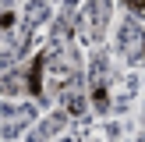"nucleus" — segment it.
Masks as SVG:
<instances>
[{"label": "nucleus", "instance_id": "1", "mask_svg": "<svg viewBox=\"0 0 145 142\" xmlns=\"http://www.w3.org/2000/svg\"><path fill=\"white\" fill-rule=\"evenodd\" d=\"M117 50H120V57L131 60V64H138L145 57V25L138 18H124V25H120V32H117Z\"/></svg>", "mask_w": 145, "mask_h": 142}, {"label": "nucleus", "instance_id": "2", "mask_svg": "<svg viewBox=\"0 0 145 142\" xmlns=\"http://www.w3.org/2000/svg\"><path fill=\"white\" fill-rule=\"evenodd\" d=\"M32 121H35V106L32 103H21V106H11V103H7L4 106V139L14 142L21 135V128H28Z\"/></svg>", "mask_w": 145, "mask_h": 142}, {"label": "nucleus", "instance_id": "3", "mask_svg": "<svg viewBox=\"0 0 145 142\" xmlns=\"http://www.w3.org/2000/svg\"><path fill=\"white\" fill-rule=\"evenodd\" d=\"M89 85H92V96H96V106H106V53H103V50L92 53Z\"/></svg>", "mask_w": 145, "mask_h": 142}, {"label": "nucleus", "instance_id": "4", "mask_svg": "<svg viewBox=\"0 0 145 142\" xmlns=\"http://www.w3.org/2000/svg\"><path fill=\"white\" fill-rule=\"evenodd\" d=\"M64 124H67V114H64V110H57V114H46V121H39V124H35L32 131L25 135V139H28V142H50V139H53V135L60 131Z\"/></svg>", "mask_w": 145, "mask_h": 142}, {"label": "nucleus", "instance_id": "5", "mask_svg": "<svg viewBox=\"0 0 145 142\" xmlns=\"http://www.w3.org/2000/svg\"><path fill=\"white\" fill-rule=\"evenodd\" d=\"M85 11H89V25H92V39H99L110 21V0H85Z\"/></svg>", "mask_w": 145, "mask_h": 142}, {"label": "nucleus", "instance_id": "6", "mask_svg": "<svg viewBox=\"0 0 145 142\" xmlns=\"http://www.w3.org/2000/svg\"><path fill=\"white\" fill-rule=\"evenodd\" d=\"M46 18H50V7L42 4V0H28V7H25V25L39 28V25H42Z\"/></svg>", "mask_w": 145, "mask_h": 142}, {"label": "nucleus", "instance_id": "7", "mask_svg": "<svg viewBox=\"0 0 145 142\" xmlns=\"http://www.w3.org/2000/svg\"><path fill=\"white\" fill-rule=\"evenodd\" d=\"M127 4H131V7H142V11H145V0H127Z\"/></svg>", "mask_w": 145, "mask_h": 142}, {"label": "nucleus", "instance_id": "8", "mask_svg": "<svg viewBox=\"0 0 145 142\" xmlns=\"http://www.w3.org/2000/svg\"><path fill=\"white\" fill-rule=\"evenodd\" d=\"M64 142H74V139H64Z\"/></svg>", "mask_w": 145, "mask_h": 142}, {"label": "nucleus", "instance_id": "9", "mask_svg": "<svg viewBox=\"0 0 145 142\" xmlns=\"http://www.w3.org/2000/svg\"><path fill=\"white\" fill-rule=\"evenodd\" d=\"M138 142H145V135H142V139H138Z\"/></svg>", "mask_w": 145, "mask_h": 142}]
</instances>
